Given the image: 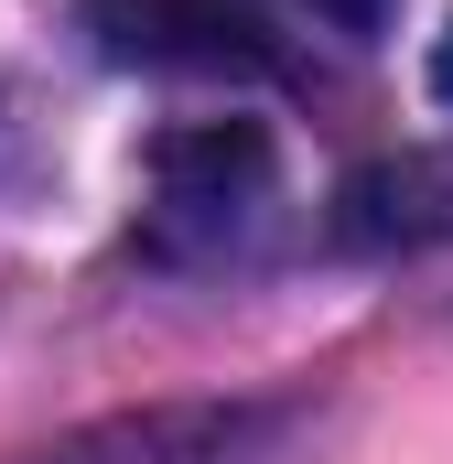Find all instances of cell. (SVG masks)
<instances>
[{
  "label": "cell",
  "instance_id": "1",
  "mask_svg": "<svg viewBox=\"0 0 453 464\" xmlns=\"http://www.w3.org/2000/svg\"><path fill=\"white\" fill-rule=\"evenodd\" d=\"M270 217V130L248 119H206V130H173L151 151V248L173 259H217Z\"/></svg>",
  "mask_w": 453,
  "mask_h": 464
},
{
  "label": "cell",
  "instance_id": "2",
  "mask_svg": "<svg viewBox=\"0 0 453 464\" xmlns=\"http://www.w3.org/2000/svg\"><path fill=\"white\" fill-rule=\"evenodd\" d=\"M109 65H151V76H270L281 44L248 0H76Z\"/></svg>",
  "mask_w": 453,
  "mask_h": 464
},
{
  "label": "cell",
  "instance_id": "3",
  "mask_svg": "<svg viewBox=\"0 0 453 464\" xmlns=\"http://www.w3.org/2000/svg\"><path fill=\"white\" fill-rule=\"evenodd\" d=\"M43 464H303L292 411H140L109 432H76Z\"/></svg>",
  "mask_w": 453,
  "mask_h": 464
},
{
  "label": "cell",
  "instance_id": "4",
  "mask_svg": "<svg viewBox=\"0 0 453 464\" xmlns=\"http://www.w3.org/2000/svg\"><path fill=\"white\" fill-rule=\"evenodd\" d=\"M303 11H324V22H335V33H378V22H389V11H400V0H303Z\"/></svg>",
  "mask_w": 453,
  "mask_h": 464
},
{
  "label": "cell",
  "instance_id": "5",
  "mask_svg": "<svg viewBox=\"0 0 453 464\" xmlns=\"http://www.w3.org/2000/svg\"><path fill=\"white\" fill-rule=\"evenodd\" d=\"M432 87H443V98H453V33H443V44H432Z\"/></svg>",
  "mask_w": 453,
  "mask_h": 464
}]
</instances>
